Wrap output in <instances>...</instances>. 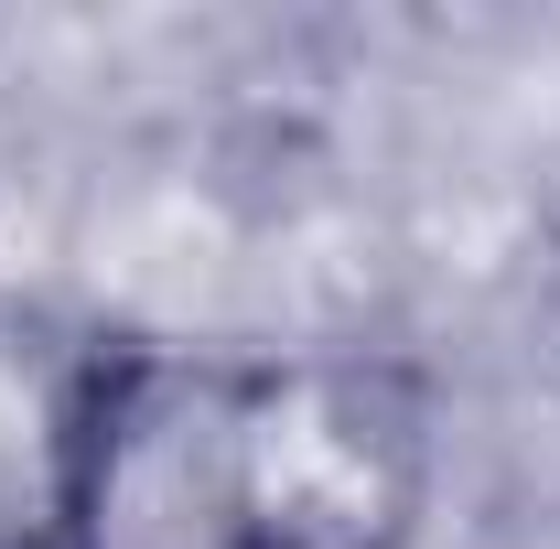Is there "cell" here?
<instances>
[{"label": "cell", "instance_id": "6da1fadb", "mask_svg": "<svg viewBox=\"0 0 560 549\" xmlns=\"http://www.w3.org/2000/svg\"><path fill=\"white\" fill-rule=\"evenodd\" d=\"M431 399L346 344H108L44 431V549H410Z\"/></svg>", "mask_w": 560, "mask_h": 549}]
</instances>
